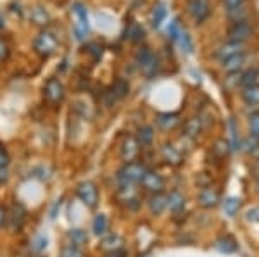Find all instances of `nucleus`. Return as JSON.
<instances>
[{"instance_id":"obj_1","label":"nucleus","mask_w":259,"mask_h":257,"mask_svg":"<svg viewBox=\"0 0 259 257\" xmlns=\"http://www.w3.org/2000/svg\"><path fill=\"white\" fill-rule=\"evenodd\" d=\"M145 173H147V168H145L144 164L126 163L124 168L119 171L118 180L123 188H128V186H132L133 183H137V181H142V178H144Z\"/></svg>"},{"instance_id":"obj_2","label":"nucleus","mask_w":259,"mask_h":257,"mask_svg":"<svg viewBox=\"0 0 259 257\" xmlns=\"http://www.w3.org/2000/svg\"><path fill=\"white\" fill-rule=\"evenodd\" d=\"M137 62H139V68L142 69V73L149 78L154 76L157 73V69H159V61H157V57L147 47L139 50V54H137Z\"/></svg>"},{"instance_id":"obj_3","label":"nucleus","mask_w":259,"mask_h":257,"mask_svg":"<svg viewBox=\"0 0 259 257\" xmlns=\"http://www.w3.org/2000/svg\"><path fill=\"white\" fill-rule=\"evenodd\" d=\"M56 48H57V38L52 35V33L44 31V33H40V35L36 36L35 50L38 52L40 56H44V57L52 56V54L56 52Z\"/></svg>"},{"instance_id":"obj_4","label":"nucleus","mask_w":259,"mask_h":257,"mask_svg":"<svg viewBox=\"0 0 259 257\" xmlns=\"http://www.w3.org/2000/svg\"><path fill=\"white\" fill-rule=\"evenodd\" d=\"M189 14L195 23H202L211 14L209 0H189Z\"/></svg>"},{"instance_id":"obj_5","label":"nucleus","mask_w":259,"mask_h":257,"mask_svg":"<svg viewBox=\"0 0 259 257\" xmlns=\"http://www.w3.org/2000/svg\"><path fill=\"white\" fill-rule=\"evenodd\" d=\"M76 193H78V198H80L85 205H89V207L97 205L99 192H97V186L92 183V181H85V183H81L80 186H78Z\"/></svg>"},{"instance_id":"obj_6","label":"nucleus","mask_w":259,"mask_h":257,"mask_svg":"<svg viewBox=\"0 0 259 257\" xmlns=\"http://www.w3.org/2000/svg\"><path fill=\"white\" fill-rule=\"evenodd\" d=\"M250 33H252V28H250L249 23H245V21H235L233 26L230 28L228 36L230 41H240V43H244L250 36Z\"/></svg>"},{"instance_id":"obj_7","label":"nucleus","mask_w":259,"mask_h":257,"mask_svg":"<svg viewBox=\"0 0 259 257\" xmlns=\"http://www.w3.org/2000/svg\"><path fill=\"white\" fill-rule=\"evenodd\" d=\"M74 14L78 16V23L74 26V31H76L78 38L85 40V36L89 35V18H87V9L81 6V4H74Z\"/></svg>"},{"instance_id":"obj_8","label":"nucleus","mask_w":259,"mask_h":257,"mask_svg":"<svg viewBox=\"0 0 259 257\" xmlns=\"http://www.w3.org/2000/svg\"><path fill=\"white\" fill-rule=\"evenodd\" d=\"M64 97V86L61 85L59 80H49L47 85H45V98H47L49 102L56 104L59 102L61 98Z\"/></svg>"},{"instance_id":"obj_9","label":"nucleus","mask_w":259,"mask_h":257,"mask_svg":"<svg viewBox=\"0 0 259 257\" xmlns=\"http://www.w3.org/2000/svg\"><path fill=\"white\" fill-rule=\"evenodd\" d=\"M142 185H144L147 190H150V192L159 193L162 190V186H164V180H162V176L157 175V173L147 171L144 175V178H142Z\"/></svg>"},{"instance_id":"obj_10","label":"nucleus","mask_w":259,"mask_h":257,"mask_svg":"<svg viewBox=\"0 0 259 257\" xmlns=\"http://www.w3.org/2000/svg\"><path fill=\"white\" fill-rule=\"evenodd\" d=\"M242 47H244V43H240V41H228V43H225L223 47L216 52V56H218L221 61H227L230 57L237 56V54H242Z\"/></svg>"},{"instance_id":"obj_11","label":"nucleus","mask_w":259,"mask_h":257,"mask_svg":"<svg viewBox=\"0 0 259 257\" xmlns=\"http://www.w3.org/2000/svg\"><path fill=\"white\" fill-rule=\"evenodd\" d=\"M137 154H139V142L135 138H128L123 143V148H121V157H123L124 163H133Z\"/></svg>"},{"instance_id":"obj_12","label":"nucleus","mask_w":259,"mask_h":257,"mask_svg":"<svg viewBox=\"0 0 259 257\" xmlns=\"http://www.w3.org/2000/svg\"><path fill=\"white\" fill-rule=\"evenodd\" d=\"M199 202L202 207H214L220 202V195L214 188H204L199 195Z\"/></svg>"},{"instance_id":"obj_13","label":"nucleus","mask_w":259,"mask_h":257,"mask_svg":"<svg viewBox=\"0 0 259 257\" xmlns=\"http://www.w3.org/2000/svg\"><path fill=\"white\" fill-rule=\"evenodd\" d=\"M149 205H150V211H152L154 214H161L162 211L168 207V197L161 195V193H154L149 200Z\"/></svg>"},{"instance_id":"obj_14","label":"nucleus","mask_w":259,"mask_h":257,"mask_svg":"<svg viewBox=\"0 0 259 257\" xmlns=\"http://www.w3.org/2000/svg\"><path fill=\"white\" fill-rule=\"evenodd\" d=\"M242 98L247 106H259V85H252L244 88Z\"/></svg>"},{"instance_id":"obj_15","label":"nucleus","mask_w":259,"mask_h":257,"mask_svg":"<svg viewBox=\"0 0 259 257\" xmlns=\"http://www.w3.org/2000/svg\"><path fill=\"white\" fill-rule=\"evenodd\" d=\"M178 123V114L175 113H164V114H159V118H157V124H159V128L162 130H171V128H175Z\"/></svg>"},{"instance_id":"obj_16","label":"nucleus","mask_w":259,"mask_h":257,"mask_svg":"<svg viewBox=\"0 0 259 257\" xmlns=\"http://www.w3.org/2000/svg\"><path fill=\"white\" fill-rule=\"evenodd\" d=\"M244 64V54H237V56L230 57V59L223 61V68L230 73H235L240 69V66Z\"/></svg>"},{"instance_id":"obj_17","label":"nucleus","mask_w":259,"mask_h":257,"mask_svg":"<svg viewBox=\"0 0 259 257\" xmlns=\"http://www.w3.org/2000/svg\"><path fill=\"white\" fill-rule=\"evenodd\" d=\"M216 247L220 248L221 252H225V254H232V252L237 250V243L235 240H233L232 237H221L218 238V242H216Z\"/></svg>"},{"instance_id":"obj_18","label":"nucleus","mask_w":259,"mask_h":257,"mask_svg":"<svg viewBox=\"0 0 259 257\" xmlns=\"http://www.w3.org/2000/svg\"><path fill=\"white\" fill-rule=\"evenodd\" d=\"M183 205H185V198H183L182 193H178V192H173V193H169V197H168V207L173 213H180V211L183 209Z\"/></svg>"},{"instance_id":"obj_19","label":"nucleus","mask_w":259,"mask_h":257,"mask_svg":"<svg viewBox=\"0 0 259 257\" xmlns=\"http://www.w3.org/2000/svg\"><path fill=\"white\" fill-rule=\"evenodd\" d=\"M257 81H259V69H249L247 73H244L240 76V85L244 86V88L257 85Z\"/></svg>"},{"instance_id":"obj_20","label":"nucleus","mask_w":259,"mask_h":257,"mask_svg":"<svg viewBox=\"0 0 259 257\" xmlns=\"http://www.w3.org/2000/svg\"><path fill=\"white\" fill-rule=\"evenodd\" d=\"M152 140H154V130H152V128H150V126L140 128L139 138H137L139 145H142V147H149V145L152 143Z\"/></svg>"},{"instance_id":"obj_21","label":"nucleus","mask_w":259,"mask_h":257,"mask_svg":"<svg viewBox=\"0 0 259 257\" xmlns=\"http://www.w3.org/2000/svg\"><path fill=\"white\" fill-rule=\"evenodd\" d=\"M107 218H106V214H97L94 219V225H92V228H94V233L95 235H106V231H107Z\"/></svg>"},{"instance_id":"obj_22","label":"nucleus","mask_w":259,"mask_h":257,"mask_svg":"<svg viewBox=\"0 0 259 257\" xmlns=\"http://www.w3.org/2000/svg\"><path fill=\"white\" fill-rule=\"evenodd\" d=\"M162 156H164V159L171 164H180V161H182V156H180V152L173 145H164V147H162Z\"/></svg>"},{"instance_id":"obj_23","label":"nucleus","mask_w":259,"mask_h":257,"mask_svg":"<svg viewBox=\"0 0 259 257\" xmlns=\"http://www.w3.org/2000/svg\"><path fill=\"white\" fill-rule=\"evenodd\" d=\"M69 238H71V243H73V245L81 247L83 243H87V240H89V233H87L85 230L76 228V230L69 231Z\"/></svg>"},{"instance_id":"obj_24","label":"nucleus","mask_w":259,"mask_h":257,"mask_svg":"<svg viewBox=\"0 0 259 257\" xmlns=\"http://www.w3.org/2000/svg\"><path fill=\"white\" fill-rule=\"evenodd\" d=\"M111 92L112 95H114L116 98H123V97H126L128 92H130V85H128V81H124V80H118L112 85V88H111Z\"/></svg>"},{"instance_id":"obj_25","label":"nucleus","mask_w":259,"mask_h":257,"mask_svg":"<svg viewBox=\"0 0 259 257\" xmlns=\"http://www.w3.org/2000/svg\"><path fill=\"white\" fill-rule=\"evenodd\" d=\"M166 18V6L164 4H157L156 7H154V11H152V26H161V23L164 21Z\"/></svg>"},{"instance_id":"obj_26","label":"nucleus","mask_w":259,"mask_h":257,"mask_svg":"<svg viewBox=\"0 0 259 257\" xmlns=\"http://www.w3.org/2000/svg\"><path fill=\"white\" fill-rule=\"evenodd\" d=\"M239 209H240V200L239 198H227L225 200V204H223V211L228 214V216H235L237 213H239Z\"/></svg>"},{"instance_id":"obj_27","label":"nucleus","mask_w":259,"mask_h":257,"mask_svg":"<svg viewBox=\"0 0 259 257\" xmlns=\"http://www.w3.org/2000/svg\"><path fill=\"white\" fill-rule=\"evenodd\" d=\"M30 18H31L33 23H35V24H40V26H41V24H47V23H49V14H47V12H45L44 9H41V7H35V9L31 11V16H30Z\"/></svg>"},{"instance_id":"obj_28","label":"nucleus","mask_w":259,"mask_h":257,"mask_svg":"<svg viewBox=\"0 0 259 257\" xmlns=\"http://www.w3.org/2000/svg\"><path fill=\"white\" fill-rule=\"evenodd\" d=\"M199 131H200V121L197 118H192L185 123V135L187 136H192V138H194V136L199 135Z\"/></svg>"},{"instance_id":"obj_29","label":"nucleus","mask_w":259,"mask_h":257,"mask_svg":"<svg viewBox=\"0 0 259 257\" xmlns=\"http://www.w3.org/2000/svg\"><path fill=\"white\" fill-rule=\"evenodd\" d=\"M126 36H128V40H132V41H139V40H142V36H144V30H142L137 23H132L128 26Z\"/></svg>"},{"instance_id":"obj_30","label":"nucleus","mask_w":259,"mask_h":257,"mask_svg":"<svg viewBox=\"0 0 259 257\" xmlns=\"http://www.w3.org/2000/svg\"><path fill=\"white\" fill-rule=\"evenodd\" d=\"M178 40H180V45H182V48L187 54H190L192 50H194V45H192V40H190V36H189V33H187V31L182 30V33L178 35Z\"/></svg>"},{"instance_id":"obj_31","label":"nucleus","mask_w":259,"mask_h":257,"mask_svg":"<svg viewBox=\"0 0 259 257\" xmlns=\"http://www.w3.org/2000/svg\"><path fill=\"white\" fill-rule=\"evenodd\" d=\"M61 257H83V252L80 250V247L69 243V245H66L64 248H62Z\"/></svg>"},{"instance_id":"obj_32","label":"nucleus","mask_w":259,"mask_h":257,"mask_svg":"<svg viewBox=\"0 0 259 257\" xmlns=\"http://www.w3.org/2000/svg\"><path fill=\"white\" fill-rule=\"evenodd\" d=\"M249 131L254 138H259V113L252 114L249 119Z\"/></svg>"},{"instance_id":"obj_33","label":"nucleus","mask_w":259,"mask_h":257,"mask_svg":"<svg viewBox=\"0 0 259 257\" xmlns=\"http://www.w3.org/2000/svg\"><path fill=\"white\" fill-rule=\"evenodd\" d=\"M180 33H182V26H180V21H178V19H173V21H171V23H169L168 35H169L173 40H177Z\"/></svg>"},{"instance_id":"obj_34","label":"nucleus","mask_w":259,"mask_h":257,"mask_svg":"<svg viewBox=\"0 0 259 257\" xmlns=\"http://www.w3.org/2000/svg\"><path fill=\"white\" fill-rule=\"evenodd\" d=\"M116 242H121L118 235H111V237H107V238H104V242H102V247H106V248H111V250H116L118 248V243Z\"/></svg>"},{"instance_id":"obj_35","label":"nucleus","mask_w":259,"mask_h":257,"mask_svg":"<svg viewBox=\"0 0 259 257\" xmlns=\"http://www.w3.org/2000/svg\"><path fill=\"white\" fill-rule=\"evenodd\" d=\"M244 4H245V0H225V7H227L230 12L242 9Z\"/></svg>"},{"instance_id":"obj_36","label":"nucleus","mask_w":259,"mask_h":257,"mask_svg":"<svg viewBox=\"0 0 259 257\" xmlns=\"http://www.w3.org/2000/svg\"><path fill=\"white\" fill-rule=\"evenodd\" d=\"M89 48H90V54L95 57V59H99V57L102 56V47H100V45H97V43H90V45H89Z\"/></svg>"},{"instance_id":"obj_37","label":"nucleus","mask_w":259,"mask_h":257,"mask_svg":"<svg viewBox=\"0 0 259 257\" xmlns=\"http://www.w3.org/2000/svg\"><path fill=\"white\" fill-rule=\"evenodd\" d=\"M247 221L259 223V209H250V211H247Z\"/></svg>"},{"instance_id":"obj_38","label":"nucleus","mask_w":259,"mask_h":257,"mask_svg":"<svg viewBox=\"0 0 259 257\" xmlns=\"http://www.w3.org/2000/svg\"><path fill=\"white\" fill-rule=\"evenodd\" d=\"M6 57H7V45H6V41L0 38V61L6 59Z\"/></svg>"},{"instance_id":"obj_39","label":"nucleus","mask_w":259,"mask_h":257,"mask_svg":"<svg viewBox=\"0 0 259 257\" xmlns=\"http://www.w3.org/2000/svg\"><path fill=\"white\" fill-rule=\"evenodd\" d=\"M124 255H126V252L119 250V248H116V250H111L106 257H124Z\"/></svg>"},{"instance_id":"obj_40","label":"nucleus","mask_w":259,"mask_h":257,"mask_svg":"<svg viewBox=\"0 0 259 257\" xmlns=\"http://www.w3.org/2000/svg\"><path fill=\"white\" fill-rule=\"evenodd\" d=\"M7 181V169L6 166H0V183H6Z\"/></svg>"},{"instance_id":"obj_41","label":"nucleus","mask_w":259,"mask_h":257,"mask_svg":"<svg viewBox=\"0 0 259 257\" xmlns=\"http://www.w3.org/2000/svg\"><path fill=\"white\" fill-rule=\"evenodd\" d=\"M7 164V154L2 147H0V166H6Z\"/></svg>"},{"instance_id":"obj_42","label":"nucleus","mask_w":259,"mask_h":257,"mask_svg":"<svg viewBox=\"0 0 259 257\" xmlns=\"http://www.w3.org/2000/svg\"><path fill=\"white\" fill-rule=\"evenodd\" d=\"M6 218H7V213L4 207H0V228L4 226V223H6Z\"/></svg>"},{"instance_id":"obj_43","label":"nucleus","mask_w":259,"mask_h":257,"mask_svg":"<svg viewBox=\"0 0 259 257\" xmlns=\"http://www.w3.org/2000/svg\"><path fill=\"white\" fill-rule=\"evenodd\" d=\"M256 188H257V193H259V180H257V183H256Z\"/></svg>"}]
</instances>
